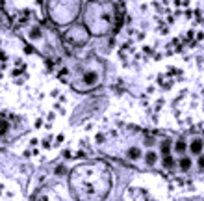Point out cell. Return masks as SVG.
<instances>
[{
  "label": "cell",
  "mask_w": 204,
  "mask_h": 201,
  "mask_svg": "<svg viewBox=\"0 0 204 201\" xmlns=\"http://www.w3.org/2000/svg\"><path fill=\"white\" fill-rule=\"evenodd\" d=\"M154 162H156V153H148V155H147V164L152 166Z\"/></svg>",
  "instance_id": "cell-4"
},
{
  "label": "cell",
  "mask_w": 204,
  "mask_h": 201,
  "mask_svg": "<svg viewBox=\"0 0 204 201\" xmlns=\"http://www.w3.org/2000/svg\"><path fill=\"white\" fill-rule=\"evenodd\" d=\"M202 151V142H199V140H195L191 143V153H195V155H199Z\"/></svg>",
  "instance_id": "cell-1"
},
{
  "label": "cell",
  "mask_w": 204,
  "mask_h": 201,
  "mask_svg": "<svg viewBox=\"0 0 204 201\" xmlns=\"http://www.w3.org/2000/svg\"><path fill=\"white\" fill-rule=\"evenodd\" d=\"M128 156H130V158H139V156H141V149H139V147L128 149Z\"/></svg>",
  "instance_id": "cell-3"
},
{
  "label": "cell",
  "mask_w": 204,
  "mask_h": 201,
  "mask_svg": "<svg viewBox=\"0 0 204 201\" xmlns=\"http://www.w3.org/2000/svg\"><path fill=\"white\" fill-rule=\"evenodd\" d=\"M163 164H165L167 168H171V166H173V164H175V160H173V158H171V156H165V160H163Z\"/></svg>",
  "instance_id": "cell-6"
},
{
  "label": "cell",
  "mask_w": 204,
  "mask_h": 201,
  "mask_svg": "<svg viewBox=\"0 0 204 201\" xmlns=\"http://www.w3.org/2000/svg\"><path fill=\"white\" fill-rule=\"evenodd\" d=\"M199 166L204 168V156H200V158H199Z\"/></svg>",
  "instance_id": "cell-7"
},
{
  "label": "cell",
  "mask_w": 204,
  "mask_h": 201,
  "mask_svg": "<svg viewBox=\"0 0 204 201\" xmlns=\"http://www.w3.org/2000/svg\"><path fill=\"white\" fill-rule=\"evenodd\" d=\"M184 149H186V143H184V142H178V143H176V151H178V153H184Z\"/></svg>",
  "instance_id": "cell-5"
},
{
  "label": "cell",
  "mask_w": 204,
  "mask_h": 201,
  "mask_svg": "<svg viewBox=\"0 0 204 201\" xmlns=\"http://www.w3.org/2000/svg\"><path fill=\"white\" fill-rule=\"evenodd\" d=\"M180 168H182V170H189V168H191V158H189V156H182Z\"/></svg>",
  "instance_id": "cell-2"
}]
</instances>
